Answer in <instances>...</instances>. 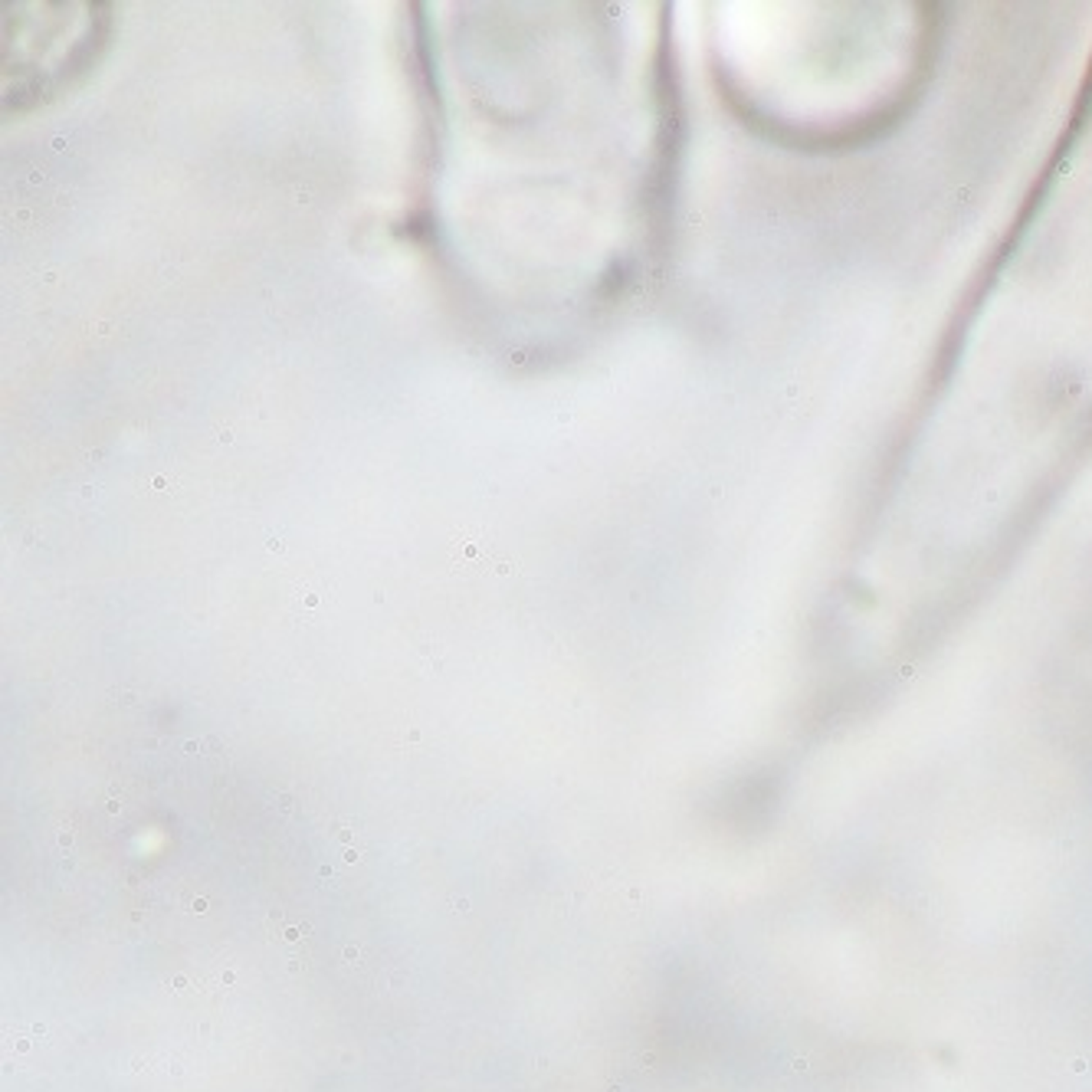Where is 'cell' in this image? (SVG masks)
Segmentation results:
<instances>
[{"label": "cell", "mask_w": 1092, "mask_h": 1092, "mask_svg": "<svg viewBox=\"0 0 1092 1092\" xmlns=\"http://www.w3.org/2000/svg\"><path fill=\"white\" fill-rule=\"evenodd\" d=\"M358 837H361V830L354 827L351 820H348V823H338V830H335V840H338V844H342L345 849H348V846H354V840H358Z\"/></svg>", "instance_id": "obj_1"}, {"label": "cell", "mask_w": 1092, "mask_h": 1092, "mask_svg": "<svg viewBox=\"0 0 1092 1092\" xmlns=\"http://www.w3.org/2000/svg\"><path fill=\"white\" fill-rule=\"evenodd\" d=\"M273 804H276V808H280L282 817H289V813H292V797H289V794H276V797H273Z\"/></svg>", "instance_id": "obj_2"}, {"label": "cell", "mask_w": 1092, "mask_h": 1092, "mask_svg": "<svg viewBox=\"0 0 1092 1092\" xmlns=\"http://www.w3.org/2000/svg\"><path fill=\"white\" fill-rule=\"evenodd\" d=\"M69 844H73V827H69V823H66V827H63V830H59V846H63V849H66Z\"/></svg>", "instance_id": "obj_3"}]
</instances>
